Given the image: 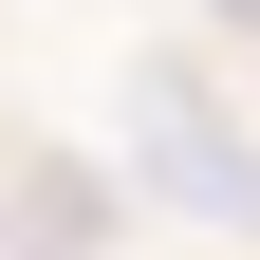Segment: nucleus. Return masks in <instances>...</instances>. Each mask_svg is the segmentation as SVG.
<instances>
[{
	"mask_svg": "<svg viewBox=\"0 0 260 260\" xmlns=\"http://www.w3.org/2000/svg\"><path fill=\"white\" fill-rule=\"evenodd\" d=\"M149 168H186V205H205V223H260V149H242L186 75H149Z\"/></svg>",
	"mask_w": 260,
	"mask_h": 260,
	"instance_id": "nucleus-1",
	"label": "nucleus"
},
{
	"mask_svg": "<svg viewBox=\"0 0 260 260\" xmlns=\"http://www.w3.org/2000/svg\"><path fill=\"white\" fill-rule=\"evenodd\" d=\"M93 223H112V205H93L75 168H38V186H19V260H93Z\"/></svg>",
	"mask_w": 260,
	"mask_h": 260,
	"instance_id": "nucleus-2",
	"label": "nucleus"
}]
</instances>
